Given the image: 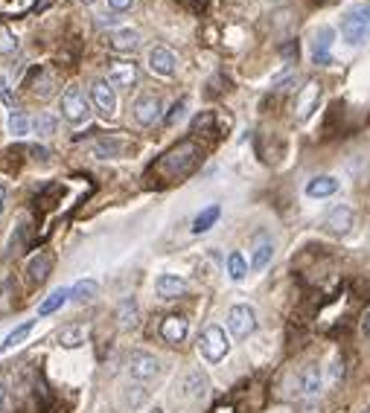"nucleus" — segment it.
<instances>
[{
  "mask_svg": "<svg viewBox=\"0 0 370 413\" xmlns=\"http://www.w3.org/2000/svg\"><path fill=\"white\" fill-rule=\"evenodd\" d=\"M196 161H199V146L196 143H190V140H184V143H178L175 146L164 161H161V169L169 175V178H181V175H187L192 166H196Z\"/></svg>",
  "mask_w": 370,
  "mask_h": 413,
  "instance_id": "nucleus-1",
  "label": "nucleus"
},
{
  "mask_svg": "<svg viewBox=\"0 0 370 413\" xmlns=\"http://www.w3.org/2000/svg\"><path fill=\"white\" fill-rule=\"evenodd\" d=\"M199 352H201V358L207 361V364H219L227 352H230V341H227V335H225V329L222 326H207L204 332H201V338H199Z\"/></svg>",
  "mask_w": 370,
  "mask_h": 413,
  "instance_id": "nucleus-2",
  "label": "nucleus"
},
{
  "mask_svg": "<svg viewBox=\"0 0 370 413\" xmlns=\"http://www.w3.org/2000/svg\"><path fill=\"white\" fill-rule=\"evenodd\" d=\"M227 329H230V335L237 338V341H245L248 335H254V329H257V311L254 306H248V303H237L230 311H227Z\"/></svg>",
  "mask_w": 370,
  "mask_h": 413,
  "instance_id": "nucleus-3",
  "label": "nucleus"
},
{
  "mask_svg": "<svg viewBox=\"0 0 370 413\" xmlns=\"http://www.w3.org/2000/svg\"><path fill=\"white\" fill-rule=\"evenodd\" d=\"M62 116L70 123V126H82L91 120V108H88V100L79 88H67L62 93Z\"/></svg>",
  "mask_w": 370,
  "mask_h": 413,
  "instance_id": "nucleus-4",
  "label": "nucleus"
},
{
  "mask_svg": "<svg viewBox=\"0 0 370 413\" xmlns=\"http://www.w3.org/2000/svg\"><path fill=\"white\" fill-rule=\"evenodd\" d=\"M336 38H338V32L329 27V24H321V27L312 32V44H309V50H312V62H315V65L324 67V65L333 62Z\"/></svg>",
  "mask_w": 370,
  "mask_h": 413,
  "instance_id": "nucleus-5",
  "label": "nucleus"
},
{
  "mask_svg": "<svg viewBox=\"0 0 370 413\" xmlns=\"http://www.w3.org/2000/svg\"><path fill=\"white\" fill-rule=\"evenodd\" d=\"M321 82H315V79H309V82L300 88V93H298V100H295V116L300 123H309L312 120V114L318 111V105H321Z\"/></svg>",
  "mask_w": 370,
  "mask_h": 413,
  "instance_id": "nucleus-6",
  "label": "nucleus"
},
{
  "mask_svg": "<svg viewBox=\"0 0 370 413\" xmlns=\"http://www.w3.org/2000/svg\"><path fill=\"white\" fill-rule=\"evenodd\" d=\"M161 372V361L152 356V352H143V349H134L128 356V376L134 381H152L154 376Z\"/></svg>",
  "mask_w": 370,
  "mask_h": 413,
  "instance_id": "nucleus-7",
  "label": "nucleus"
},
{
  "mask_svg": "<svg viewBox=\"0 0 370 413\" xmlns=\"http://www.w3.org/2000/svg\"><path fill=\"white\" fill-rule=\"evenodd\" d=\"M91 102L105 120H111V116L117 114V88L108 82V79H96V82L91 85Z\"/></svg>",
  "mask_w": 370,
  "mask_h": 413,
  "instance_id": "nucleus-8",
  "label": "nucleus"
},
{
  "mask_svg": "<svg viewBox=\"0 0 370 413\" xmlns=\"http://www.w3.org/2000/svg\"><path fill=\"white\" fill-rule=\"evenodd\" d=\"M341 41H344L347 47H364V44L370 41V24L362 21L359 15L347 12L344 24H341Z\"/></svg>",
  "mask_w": 370,
  "mask_h": 413,
  "instance_id": "nucleus-9",
  "label": "nucleus"
},
{
  "mask_svg": "<svg viewBox=\"0 0 370 413\" xmlns=\"http://www.w3.org/2000/svg\"><path fill=\"white\" fill-rule=\"evenodd\" d=\"M134 120H138V126H154L161 120V111H164V105H161V100L154 93H143L138 102H134Z\"/></svg>",
  "mask_w": 370,
  "mask_h": 413,
  "instance_id": "nucleus-10",
  "label": "nucleus"
},
{
  "mask_svg": "<svg viewBox=\"0 0 370 413\" xmlns=\"http://www.w3.org/2000/svg\"><path fill=\"white\" fill-rule=\"evenodd\" d=\"M149 70L154 76L169 79V76H175V70H178V58H175V53L166 50V47H154V50H149Z\"/></svg>",
  "mask_w": 370,
  "mask_h": 413,
  "instance_id": "nucleus-11",
  "label": "nucleus"
},
{
  "mask_svg": "<svg viewBox=\"0 0 370 413\" xmlns=\"http://www.w3.org/2000/svg\"><path fill=\"white\" fill-rule=\"evenodd\" d=\"M138 76H140V70L134 62H111V67H108V82L114 88H134L138 85Z\"/></svg>",
  "mask_w": 370,
  "mask_h": 413,
  "instance_id": "nucleus-12",
  "label": "nucleus"
},
{
  "mask_svg": "<svg viewBox=\"0 0 370 413\" xmlns=\"http://www.w3.org/2000/svg\"><path fill=\"white\" fill-rule=\"evenodd\" d=\"M353 222H356V215H353V207H347V204H338V207H333L329 210V215H326V230L329 233H336V236H344V233H350L353 230Z\"/></svg>",
  "mask_w": 370,
  "mask_h": 413,
  "instance_id": "nucleus-13",
  "label": "nucleus"
},
{
  "mask_svg": "<svg viewBox=\"0 0 370 413\" xmlns=\"http://www.w3.org/2000/svg\"><path fill=\"white\" fill-rule=\"evenodd\" d=\"M108 47L117 53H134L140 47V32L131 29V27H120V29H111L108 32Z\"/></svg>",
  "mask_w": 370,
  "mask_h": 413,
  "instance_id": "nucleus-14",
  "label": "nucleus"
},
{
  "mask_svg": "<svg viewBox=\"0 0 370 413\" xmlns=\"http://www.w3.org/2000/svg\"><path fill=\"white\" fill-rule=\"evenodd\" d=\"M324 387V372L318 364H309L298 372V390L303 393V396H318Z\"/></svg>",
  "mask_w": 370,
  "mask_h": 413,
  "instance_id": "nucleus-15",
  "label": "nucleus"
},
{
  "mask_svg": "<svg viewBox=\"0 0 370 413\" xmlns=\"http://www.w3.org/2000/svg\"><path fill=\"white\" fill-rule=\"evenodd\" d=\"M187 332H190V323L181 318V314H169V318L161 320V338L166 344H184Z\"/></svg>",
  "mask_w": 370,
  "mask_h": 413,
  "instance_id": "nucleus-16",
  "label": "nucleus"
},
{
  "mask_svg": "<svg viewBox=\"0 0 370 413\" xmlns=\"http://www.w3.org/2000/svg\"><path fill=\"white\" fill-rule=\"evenodd\" d=\"M154 291H158L161 300H175L187 291V280H181L178 273H161L158 283H154Z\"/></svg>",
  "mask_w": 370,
  "mask_h": 413,
  "instance_id": "nucleus-17",
  "label": "nucleus"
},
{
  "mask_svg": "<svg viewBox=\"0 0 370 413\" xmlns=\"http://www.w3.org/2000/svg\"><path fill=\"white\" fill-rule=\"evenodd\" d=\"M338 187H341V181L336 175H318V178L306 184V195L309 198H329V195L338 192Z\"/></svg>",
  "mask_w": 370,
  "mask_h": 413,
  "instance_id": "nucleus-18",
  "label": "nucleus"
},
{
  "mask_svg": "<svg viewBox=\"0 0 370 413\" xmlns=\"http://www.w3.org/2000/svg\"><path fill=\"white\" fill-rule=\"evenodd\" d=\"M178 390H181L184 399H204V393H207V379L201 376L199 370H192V372H187V376L181 379Z\"/></svg>",
  "mask_w": 370,
  "mask_h": 413,
  "instance_id": "nucleus-19",
  "label": "nucleus"
},
{
  "mask_svg": "<svg viewBox=\"0 0 370 413\" xmlns=\"http://www.w3.org/2000/svg\"><path fill=\"white\" fill-rule=\"evenodd\" d=\"M53 253H38V257H32L29 259V265H27V273H29V283H38L41 285L47 277H50V271H53Z\"/></svg>",
  "mask_w": 370,
  "mask_h": 413,
  "instance_id": "nucleus-20",
  "label": "nucleus"
},
{
  "mask_svg": "<svg viewBox=\"0 0 370 413\" xmlns=\"http://www.w3.org/2000/svg\"><path fill=\"white\" fill-rule=\"evenodd\" d=\"M219 215H222V207L219 204H210V207H204L196 219H192V233H207L213 224L219 222Z\"/></svg>",
  "mask_w": 370,
  "mask_h": 413,
  "instance_id": "nucleus-21",
  "label": "nucleus"
},
{
  "mask_svg": "<svg viewBox=\"0 0 370 413\" xmlns=\"http://www.w3.org/2000/svg\"><path fill=\"white\" fill-rule=\"evenodd\" d=\"M85 338H88V332H85V326H65L62 332H58V344H62L65 349H76V346H82L85 344Z\"/></svg>",
  "mask_w": 370,
  "mask_h": 413,
  "instance_id": "nucleus-22",
  "label": "nucleus"
},
{
  "mask_svg": "<svg viewBox=\"0 0 370 413\" xmlns=\"http://www.w3.org/2000/svg\"><path fill=\"white\" fill-rule=\"evenodd\" d=\"M70 300V288H55L50 297L41 303V309H38V314H41V318H47V314H53V311H58L62 309L65 303Z\"/></svg>",
  "mask_w": 370,
  "mask_h": 413,
  "instance_id": "nucleus-23",
  "label": "nucleus"
},
{
  "mask_svg": "<svg viewBox=\"0 0 370 413\" xmlns=\"http://www.w3.org/2000/svg\"><path fill=\"white\" fill-rule=\"evenodd\" d=\"M96 294H100V283H96V280H82V283H76L70 288V297L76 303H88V300L96 297Z\"/></svg>",
  "mask_w": 370,
  "mask_h": 413,
  "instance_id": "nucleus-24",
  "label": "nucleus"
},
{
  "mask_svg": "<svg viewBox=\"0 0 370 413\" xmlns=\"http://www.w3.org/2000/svg\"><path fill=\"white\" fill-rule=\"evenodd\" d=\"M32 326H35V320H27V323H21L18 329H12L9 335H6V341L0 344V352H9V349H15L18 344H24L27 338H29V332H32Z\"/></svg>",
  "mask_w": 370,
  "mask_h": 413,
  "instance_id": "nucleus-25",
  "label": "nucleus"
},
{
  "mask_svg": "<svg viewBox=\"0 0 370 413\" xmlns=\"http://www.w3.org/2000/svg\"><path fill=\"white\" fill-rule=\"evenodd\" d=\"M245 273H248V262H245V257L239 250H233L230 257H227V277L233 280V283H242L245 280Z\"/></svg>",
  "mask_w": 370,
  "mask_h": 413,
  "instance_id": "nucleus-26",
  "label": "nucleus"
},
{
  "mask_svg": "<svg viewBox=\"0 0 370 413\" xmlns=\"http://www.w3.org/2000/svg\"><path fill=\"white\" fill-rule=\"evenodd\" d=\"M271 257H275V245H271V242L265 239V242H260V245L254 248V257H251V268H254V271H263V268L271 262Z\"/></svg>",
  "mask_w": 370,
  "mask_h": 413,
  "instance_id": "nucleus-27",
  "label": "nucleus"
},
{
  "mask_svg": "<svg viewBox=\"0 0 370 413\" xmlns=\"http://www.w3.org/2000/svg\"><path fill=\"white\" fill-rule=\"evenodd\" d=\"M29 128H32V123L27 120L24 111H12V114H9V131H12L15 137H27Z\"/></svg>",
  "mask_w": 370,
  "mask_h": 413,
  "instance_id": "nucleus-28",
  "label": "nucleus"
},
{
  "mask_svg": "<svg viewBox=\"0 0 370 413\" xmlns=\"http://www.w3.org/2000/svg\"><path fill=\"white\" fill-rule=\"evenodd\" d=\"M55 116L53 114H38L35 120H32V131L38 134V137H50V134H55Z\"/></svg>",
  "mask_w": 370,
  "mask_h": 413,
  "instance_id": "nucleus-29",
  "label": "nucleus"
},
{
  "mask_svg": "<svg viewBox=\"0 0 370 413\" xmlns=\"http://www.w3.org/2000/svg\"><path fill=\"white\" fill-rule=\"evenodd\" d=\"M123 151H126V146L117 143V140H100V143H96V149H93V154L103 157V161H105V157H120Z\"/></svg>",
  "mask_w": 370,
  "mask_h": 413,
  "instance_id": "nucleus-30",
  "label": "nucleus"
},
{
  "mask_svg": "<svg viewBox=\"0 0 370 413\" xmlns=\"http://www.w3.org/2000/svg\"><path fill=\"white\" fill-rule=\"evenodd\" d=\"M120 323H123L126 329L138 323V306H134V300H126V303L120 306Z\"/></svg>",
  "mask_w": 370,
  "mask_h": 413,
  "instance_id": "nucleus-31",
  "label": "nucleus"
},
{
  "mask_svg": "<svg viewBox=\"0 0 370 413\" xmlns=\"http://www.w3.org/2000/svg\"><path fill=\"white\" fill-rule=\"evenodd\" d=\"M18 50V38L9 29H0V55H9Z\"/></svg>",
  "mask_w": 370,
  "mask_h": 413,
  "instance_id": "nucleus-32",
  "label": "nucleus"
},
{
  "mask_svg": "<svg viewBox=\"0 0 370 413\" xmlns=\"http://www.w3.org/2000/svg\"><path fill=\"white\" fill-rule=\"evenodd\" d=\"M184 114H187V100H178L166 114V126H175L178 120H184Z\"/></svg>",
  "mask_w": 370,
  "mask_h": 413,
  "instance_id": "nucleus-33",
  "label": "nucleus"
},
{
  "mask_svg": "<svg viewBox=\"0 0 370 413\" xmlns=\"http://www.w3.org/2000/svg\"><path fill=\"white\" fill-rule=\"evenodd\" d=\"M108 6H111L114 12H126V9L134 6V0H108Z\"/></svg>",
  "mask_w": 370,
  "mask_h": 413,
  "instance_id": "nucleus-34",
  "label": "nucleus"
},
{
  "mask_svg": "<svg viewBox=\"0 0 370 413\" xmlns=\"http://www.w3.org/2000/svg\"><path fill=\"white\" fill-rule=\"evenodd\" d=\"M350 12H353V15H359L362 21H367V24H370V4H359V6H353V9H350Z\"/></svg>",
  "mask_w": 370,
  "mask_h": 413,
  "instance_id": "nucleus-35",
  "label": "nucleus"
},
{
  "mask_svg": "<svg viewBox=\"0 0 370 413\" xmlns=\"http://www.w3.org/2000/svg\"><path fill=\"white\" fill-rule=\"evenodd\" d=\"M210 123H213V114H201V116H196V123H192V128L201 131V128H207Z\"/></svg>",
  "mask_w": 370,
  "mask_h": 413,
  "instance_id": "nucleus-36",
  "label": "nucleus"
},
{
  "mask_svg": "<svg viewBox=\"0 0 370 413\" xmlns=\"http://www.w3.org/2000/svg\"><path fill=\"white\" fill-rule=\"evenodd\" d=\"M298 413H324V407H321L318 402H309V405H300Z\"/></svg>",
  "mask_w": 370,
  "mask_h": 413,
  "instance_id": "nucleus-37",
  "label": "nucleus"
},
{
  "mask_svg": "<svg viewBox=\"0 0 370 413\" xmlns=\"http://www.w3.org/2000/svg\"><path fill=\"white\" fill-rule=\"evenodd\" d=\"M362 335L370 338V309L364 311V318H362Z\"/></svg>",
  "mask_w": 370,
  "mask_h": 413,
  "instance_id": "nucleus-38",
  "label": "nucleus"
},
{
  "mask_svg": "<svg viewBox=\"0 0 370 413\" xmlns=\"http://www.w3.org/2000/svg\"><path fill=\"white\" fill-rule=\"evenodd\" d=\"M29 151H32V154H35V157H38V161H47V157H50V151H47V149H44V146H32V149H29Z\"/></svg>",
  "mask_w": 370,
  "mask_h": 413,
  "instance_id": "nucleus-39",
  "label": "nucleus"
},
{
  "mask_svg": "<svg viewBox=\"0 0 370 413\" xmlns=\"http://www.w3.org/2000/svg\"><path fill=\"white\" fill-rule=\"evenodd\" d=\"M9 405V393H6V387L4 384H0V410H4Z\"/></svg>",
  "mask_w": 370,
  "mask_h": 413,
  "instance_id": "nucleus-40",
  "label": "nucleus"
},
{
  "mask_svg": "<svg viewBox=\"0 0 370 413\" xmlns=\"http://www.w3.org/2000/svg\"><path fill=\"white\" fill-rule=\"evenodd\" d=\"M4 210H6V187L0 184V212H4Z\"/></svg>",
  "mask_w": 370,
  "mask_h": 413,
  "instance_id": "nucleus-41",
  "label": "nucleus"
},
{
  "mask_svg": "<svg viewBox=\"0 0 370 413\" xmlns=\"http://www.w3.org/2000/svg\"><path fill=\"white\" fill-rule=\"evenodd\" d=\"M265 4H268V6H277V4H280V0H265Z\"/></svg>",
  "mask_w": 370,
  "mask_h": 413,
  "instance_id": "nucleus-42",
  "label": "nucleus"
},
{
  "mask_svg": "<svg viewBox=\"0 0 370 413\" xmlns=\"http://www.w3.org/2000/svg\"><path fill=\"white\" fill-rule=\"evenodd\" d=\"M152 413H164V410H158V407H154V410H152Z\"/></svg>",
  "mask_w": 370,
  "mask_h": 413,
  "instance_id": "nucleus-43",
  "label": "nucleus"
},
{
  "mask_svg": "<svg viewBox=\"0 0 370 413\" xmlns=\"http://www.w3.org/2000/svg\"><path fill=\"white\" fill-rule=\"evenodd\" d=\"M82 4H93V0H82Z\"/></svg>",
  "mask_w": 370,
  "mask_h": 413,
  "instance_id": "nucleus-44",
  "label": "nucleus"
},
{
  "mask_svg": "<svg viewBox=\"0 0 370 413\" xmlns=\"http://www.w3.org/2000/svg\"><path fill=\"white\" fill-rule=\"evenodd\" d=\"M362 413H370V407H367V410H362Z\"/></svg>",
  "mask_w": 370,
  "mask_h": 413,
  "instance_id": "nucleus-45",
  "label": "nucleus"
}]
</instances>
